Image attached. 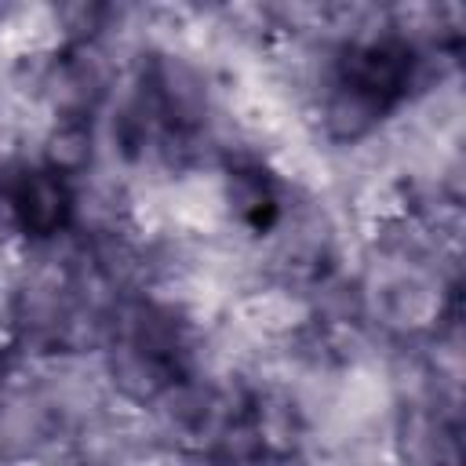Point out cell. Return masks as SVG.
<instances>
[{"instance_id": "obj_1", "label": "cell", "mask_w": 466, "mask_h": 466, "mask_svg": "<svg viewBox=\"0 0 466 466\" xmlns=\"http://www.w3.org/2000/svg\"><path fill=\"white\" fill-rule=\"evenodd\" d=\"M309 295L291 288H255L233 299V328H240L255 342H280L309 328Z\"/></svg>"}, {"instance_id": "obj_2", "label": "cell", "mask_w": 466, "mask_h": 466, "mask_svg": "<svg viewBox=\"0 0 466 466\" xmlns=\"http://www.w3.org/2000/svg\"><path fill=\"white\" fill-rule=\"evenodd\" d=\"M44 157L47 164L58 171V175H80L87 171L91 157H95V138L84 124H73V120H58L44 131Z\"/></svg>"}]
</instances>
